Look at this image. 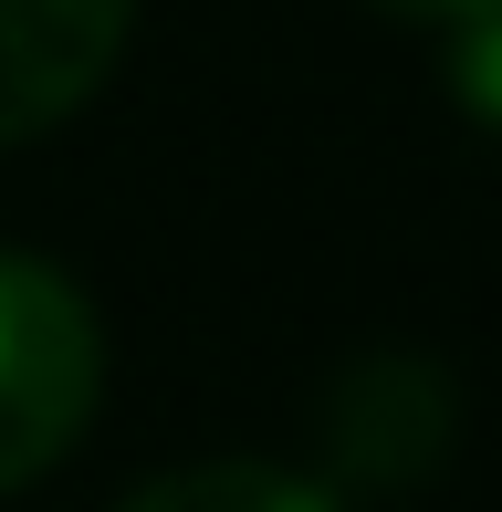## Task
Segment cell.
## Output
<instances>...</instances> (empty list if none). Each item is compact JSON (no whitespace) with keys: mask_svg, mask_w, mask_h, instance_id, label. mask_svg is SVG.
<instances>
[{"mask_svg":"<svg viewBox=\"0 0 502 512\" xmlns=\"http://www.w3.org/2000/svg\"><path fill=\"white\" fill-rule=\"evenodd\" d=\"M136 0H0V147L53 136L126 53Z\"/></svg>","mask_w":502,"mask_h":512,"instance_id":"3957f363","label":"cell"},{"mask_svg":"<svg viewBox=\"0 0 502 512\" xmlns=\"http://www.w3.org/2000/svg\"><path fill=\"white\" fill-rule=\"evenodd\" d=\"M116 512H335V492L304 471H272V460H199V471L136 481Z\"/></svg>","mask_w":502,"mask_h":512,"instance_id":"277c9868","label":"cell"},{"mask_svg":"<svg viewBox=\"0 0 502 512\" xmlns=\"http://www.w3.org/2000/svg\"><path fill=\"white\" fill-rule=\"evenodd\" d=\"M387 11H408V21H461L471 0H387Z\"/></svg>","mask_w":502,"mask_h":512,"instance_id":"8992f818","label":"cell"},{"mask_svg":"<svg viewBox=\"0 0 502 512\" xmlns=\"http://www.w3.org/2000/svg\"><path fill=\"white\" fill-rule=\"evenodd\" d=\"M450 84H461V105L482 126H502V0H471L450 21Z\"/></svg>","mask_w":502,"mask_h":512,"instance_id":"5b68a950","label":"cell"},{"mask_svg":"<svg viewBox=\"0 0 502 512\" xmlns=\"http://www.w3.org/2000/svg\"><path fill=\"white\" fill-rule=\"evenodd\" d=\"M461 439V387L419 345H367L325 387V460L346 492H419Z\"/></svg>","mask_w":502,"mask_h":512,"instance_id":"7a4b0ae2","label":"cell"},{"mask_svg":"<svg viewBox=\"0 0 502 512\" xmlns=\"http://www.w3.org/2000/svg\"><path fill=\"white\" fill-rule=\"evenodd\" d=\"M105 387L95 304L32 251H0V492L42 481L84 439Z\"/></svg>","mask_w":502,"mask_h":512,"instance_id":"6da1fadb","label":"cell"}]
</instances>
